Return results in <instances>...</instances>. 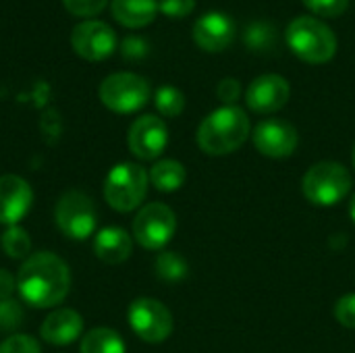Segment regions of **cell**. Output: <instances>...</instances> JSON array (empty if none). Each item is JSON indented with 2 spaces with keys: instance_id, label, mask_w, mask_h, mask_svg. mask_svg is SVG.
Wrapping results in <instances>:
<instances>
[{
  "instance_id": "26",
  "label": "cell",
  "mask_w": 355,
  "mask_h": 353,
  "mask_svg": "<svg viewBox=\"0 0 355 353\" xmlns=\"http://www.w3.org/2000/svg\"><path fill=\"white\" fill-rule=\"evenodd\" d=\"M64 8L75 15V17H81V19H92L96 15H100L108 0H62Z\"/></svg>"
},
{
  "instance_id": "17",
  "label": "cell",
  "mask_w": 355,
  "mask_h": 353,
  "mask_svg": "<svg viewBox=\"0 0 355 353\" xmlns=\"http://www.w3.org/2000/svg\"><path fill=\"white\" fill-rule=\"evenodd\" d=\"M133 252L131 237L121 227H104L94 237V254L104 264H123Z\"/></svg>"
},
{
  "instance_id": "22",
  "label": "cell",
  "mask_w": 355,
  "mask_h": 353,
  "mask_svg": "<svg viewBox=\"0 0 355 353\" xmlns=\"http://www.w3.org/2000/svg\"><path fill=\"white\" fill-rule=\"evenodd\" d=\"M0 246L4 254L12 260H27L31 256V237L19 225H12L2 233Z\"/></svg>"
},
{
  "instance_id": "7",
  "label": "cell",
  "mask_w": 355,
  "mask_h": 353,
  "mask_svg": "<svg viewBox=\"0 0 355 353\" xmlns=\"http://www.w3.org/2000/svg\"><path fill=\"white\" fill-rule=\"evenodd\" d=\"M54 218L62 235L75 241H83L96 231L98 214L92 198L83 191L71 189L62 193L54 208Z\"/></svg>"
},
{
  "instance_id": "14",
  "label": "cell",
  "mask_w": 355,
  "mask_h": 353,
  "mask_svg": "<svg viewBox=\"0 0 355 353\" xmlns=\"http://www.w3.org/2000/svg\"><path fill=\"white\" fill-rule=\"evenodd\" d=\"M235 23L229 15L212 10L202 15L193 25V42L206 52H223L235 40Z\"/></svg>"
},
{
  "instance_id": "35",
  "label": "cell",
  "mask_w": 355,
  "mask_h": 353,
  "mask_svg": "<svg viewBox=\"0 0 355 353\" xmlns=\"http://www.w3.org/2000/svg\"><path fill=\"white\" fill-rule=\"evenodd\" d=\"M354 166H355V146H354Z\"/></svg>"
},
{
  "instance_id": "6",
  "label": "cell",
  "mask_w": 355,
  "mask_h": 353,
  "mask_svg": "<svg viewBox=\"0 0 355 353\" xmlns=\"http://www.w3.org/2000/svg\"><path fill=\"white\" fill-rule=\"evenodd\" d=\"M102 104L119 114H131L144 108L150 100V83L135 73H112L100 83Z\"/></svg>"
},
{
  "instance_id": "27",
  "label": "cell",
  "mask_w": 355,
  "mask_h": 353,
  "mask_svg": "<svg viewBox=\"0 0 355 353\" xmlns=\"http://www.w3.org/2000/svg\"><path fill=\"white\" fill-rule=\"evenodd\" d=\"M0 353H42V347L33 337L10 335L0 343Z\"/></svg>"
},
{
  "instance_id": "29",
  "label": "cell",
  "mask_w": 355,
  "mask_h": 353,
  "mask_svg": "<svg viewBox=\"0 0 355 353\" xmlns=\"http://www.w3.org/2000/svg\"><path fill=\"white\" fill-rule=\"evenodd\" d=\"M193 8H196V0H158V12L173 19H183L191 15Z\"/></svg>"
},
{
  "instance_id": "1",
  "label": "cell",
  "mask_w": 355,
  "mask_h": 353,
  "mask_svg": "<svg viewBox=\"0 0 355 353\" xmlns=\"http://www.w3.org/2000/svg\"><path fill=\"white\" fill-rule=\"evenodd\" d=\"M71 273L62 258L52 252L31 254L17 275V291L31 308H54L69 295Z\"/></svg>"
},
{
  "instance_id": "25",
  "label": "cell",
  "mask_w": 355,
  "mask_h": 353,
  "mask_svg": "<svg viewBox=\"0 0 355 353\" xmlns=\"http://www.w3.org/2000/svg\"><path fill=\"white\" fill-rule=\"evenodd\" d=\"M23 308L19 302H15L12 298L8 300H0V331L4 333H10V331H17L21 325H23Z\"/></svg>"
},
{
  "instance_id": "31",
  "label": "cell",
  "mask_w": 355,
  "mask_h": 353,
  "mask_svg": "<svg viewBox=\"0 0 355 353\" xmlns=\"http://www.w3.org/2000/svg\"><path fill=\"white\" fill-rule=\"evenodd\" d=\"M335 318L347 327V329H355V293L345 295L337 302L335 306Z\"/></svg>"
},
{
  "instance_id": "15",
  "label": "cell",
  "mask_w": 355,
  "mask_h": 353,
  "mask_svg": "<svg viewBox=\"0 0 355 353\" xmlns=\"http://www.w3.org/2000/svg\"><path fill=\"white\" fill-rule=\"evenodd\" d=\"M33 191L31 185L19 175L0 177V225H17L31 208Z\"/></svg>"
},
{
  "instance_id": "24",
  "label": "cell",
  "mask_w": 355,
  "mask_h": 353,
  "mask_svg": "<svg viewBox=\"0 0 355 353\" xmlns=\"http://www.w3.org/2000/svg\"><path fill=\"white\" fill-rule=\"evenodd\" d=\"M154 104L158 108L160 114L164 117H179L185 108V96L181 89L173 87V85H162L156 89V96H154Z\"/></svg>"
},
{
  "instance_id": "13",
  "label": "cell",
  "mask_w": 355,
  "mask_h": 353,
  "mask_svg": "<svg viewBox=\"0 0 355 353\" xmlns=\"http://www.w3.org/2000/svg\"><path fill=\"white\" fill-rule=\"evenodd\" d=\"M289 96H291L289 81L277 73H266L250 83L245 92V102L250 110L258 114H270L281 110L289 102Z\"/></svg>"
},
{
  "instance_id": "33",
  "label": "cell",
  "mask_w": 355,
  "mask_h": 353,
  "mask_svg": "<svg viewBox=\"0 0 355 353\" xmlns=\"http://www.w3.org/2000/svg\"><path fill=\"white\" fill-rule=\"evenodd\" d=\"M15 289H17V279L8 270L0 268V300H8Z\"/></svg>"
},
{
  "instance_id": "34",
  "label": "cell",
  "mask_w": 355,
  "mask_h": 353,
  "mask_svg": "<svg viewBox=\"0 0 355 353\" xmlns=\"http://www.w3.org/2000/svg\"><path fill=\"white\" fill-rule=\"evenodd\" d=\"M349 216H352V221H354L355 225V193L354 198H352V202H349Z\"/></svg>"
},
{
  "instance_id": "30",
  "label": "cell",
  "mask_w": 355,
  "mask_h": 353,
  "mask_svg": "<svg viewBox=\"0 0 355 353\" xmlns=\"http://www.w3.org/2000/svg\"><path fill=\"white\" fill-rule=\"evenodd\" d=\"M216 96L225 106H235V102L241 96V83L233 77H227L223 81H218L216 85Z\"/></svg>"
},
{
  "instance_id": "12",
  "label": "cell",
  "mask_w": 355,
  "mask_h": 353,
  "mask_svg": "<svg viewBox=\"0 0 355 353\" xmlns=\"http://www.w3.org/2000/svg\"><path fill=\"white\" fill-rule=\"evenodd\" d=\"M254 146L268 158H287L297 148V131L283 119H266L254 129Z\"/></svg>"
},
{
  "instance_id": "16",
  "label": "cell",
  "mask_w": 355,
  "mask_h": 353,
  "mask_svg": "<svg viewBox=\"0 0 355 353\" xmlns=\"http://www.w3.org/2000/svg\"><path fill=\"white\" fill-rule=\"evenodd\" d=\"M81 331H83V318L79 312L71 308H58L50 312L40 327L42 339L52 345H69L79 339Z\"/></svg>"
},
{
  "instance_id": "21",
  "label": "cell",
  "mask_w": 355,
  "mask_h": 353,
  "mask_svg": "<svg viewBox=\"0 0 355 353\" xmlns=\"http://www.w3.org/2000/svg\"><path fill=\"white\" fill-rule=\"evenodd\" d=\"M243 42L254 52H268L277 46V27L268 21H254L243 31Z\"/></svg>"
},
{
  "instance_id": "9",
  "label": "cell",
  "mask_w": 355,
  "mask_h": 353,
  "mask_svg": "<svg viewBox=\"0 0 355 353\" xmlns=\"http://www.w3.org/2000/svg\"><path fill=\"white\" fill-rule=\"evenodd\" d=\"M129 327L146 343H160L173 333V316L164 304L152 298H137L129 306Z\"/></svg>"
},
{
  "instance_id": "28",
  "label": "cell",
  "mask_w": 355,
  "mask_h": 353,
  "mask_svg": "<svg viewBox=\"0 0 355 353\" xmlns=\"http://www.w3.org/2000/svg\"><path fill=\"white\" fill-rule=\"evenodd\" d=\"M304 4L320 17H341L347 10L349 0H304Z\"/></svg>"
},
{
  "instance_id": "18",
  "label": "cell",
  "mask_w": 355,
  "mask_h": 353,
  "mask_svg": "<svg viewBox=\"0 0 355 353\" xmlns=\"http://www.w3.org/2000/svg\"><path fill=\"white\" fill-rule=\"evenodd\" d=\"M110 12L123 27L139 29L156 19L158 0H112Z\"/></svg>"
},
{
  "instance_id": "20",
  "label": "cell",
  "mask_w": 355,
  "mask_h": 353,
  "mask_svg": "<svg viewBox=\"0 0 355 353\" xmlns=\"http://www.w3.org/2000/svg\"><path fill=\"white\" fill-rule=\"evenodd\" d=\"M81 353H125V341L112 329H92L81 339Z\"/></svg>"
},
{
  "instance_id": "32",
  "label": "cell",
  "mask_w": 355,
  "mask_h": 353,
  "mask_svg": "<svg viewBox=\"0 0 355 353\" xmlns=\"http://www.w3.org/2000/svg\"><path fill=\"white\" fill-rule=\"evenodd\" d=\"M121 52L127 60H139L148 54V42L144 37H125Z\"/></svg>"
},
{
  "instance_id": "4",
  "label": "cell",
  "mask_w": 355,
  "mask_h": 353,
  "mask_svg": "<svg viewBox=\"0 0 355 353\" xmlns=\"http://www.w3.org/2000/svg\"><path fill=\"white\" fill-rule=\"evenodd\" d=\"M148 173L133 162H121L110 169L104 181V200L116 212L135 210L148 191Z\"/></svg>"
},
{
  "instance_id": "2",
  "label": "cell",
  "mask_w": 355,
  "mask_h": 353,
  "mask_svg": "<svg viewBox=\"0 0 355 353\" xmlns=\"http://www.w3.org/2000/svg\"><path fill=\"white\" fill-rule=\"evenodd\" d=\"M250 131V117L239 106H223L202 121L198 129V146L208 156L231 154L243 146Z\"/></svg>"
},
{
  "instance_id": "11",
  "label": "cell",
  "mask_w": 355,
  "mask_h": 353,
  "mask_svg": "<svg viewBox=\"0 0 355 353\" xmlns=\"http://www.w3.org/2000/svg\"><path fill=\"white\" fill-rule=\"evenodd\" d=\"M168 144V129L156 114H144L135 119L127 133V146L139 160L158 158Z\"/></svg>"
},
{
  "instance_id": "3",
  "label": "cell",
  "mask_w": 355,
  "mask_h": 353,
  "mask_svg": "<svg viewBox=\"0 0 355 353\" xmlns=\"http://www.w3.org/2000/svg\"><path fill=\"white\" fill-rule=\"evenodd\" d=\"M287 44L293 54L310 64H324L337 54V35L314 17H297L287 27Z\"/></svg>"
},
{
  "instance_id": "19",
  "label": "cell",
  "mask_w": 355,
  "mask_h": 353,
  "mask_svg": "<svg viewBox=\"0 0 355 353\" xmlns=\"http://www.w3.org/2000/svg\"><path fill=\"white\" fill-rule=\"evenodd\" d=\"M187 179L185 166L177 160H160L150 169V183L158 191H177Z\"/></svg>"
},
{
  "instance_id": "10",
  "label": "cell",
  "mask_w": 355,
  "mask_h": 353,
  "mask_svg": "<svg viewBox=\"0 0 355 353\" xmlns=\"http://www.w3.org/2000/svg\"><path fill=\"white\" fill-rule=\"evenodd\" d=\"M71 46L83 60L100 62L116 50V33L108 23L87 19L73 27Z\"/></svg>"
},
{
  "instance_id": "8",
  "label": "cell",
  "mask_w": 355,
  "mask_h": 353,
  "mask_svg": "<svg viewBox=\"0 0 355 353\" xmlns=\"http://www.w3.org/2000/svg\"><path fill=\"white\" fill-rule=\"evenodd\" d=\"M177 218L166 204H148L133 218V237L146 250H162L175 235Z\"/></svg>"
},
{
  "instance_id": "23",
  "label": "cell",
  "mask_w": 355,
  "mask_h": 353,
  "mask_svg": "<svg viewBox=\"0 0 355 353\" xmlns=\"http://www.w3.org/2000/svg\"><path fill=\"white\" fill-rule=\"evenodd\" d=\"M156 275L166 283H179L187 277V262L175 252H160L156 258Z\"/></svg>"
},
{
  "instance_id": "5",
  "label": "cell",
  "mask_w": 355,
  "mask_h": 353,
  "mask_svg": "<svg viewBox=\"0 0 355 353\" xmlns=\"http://www.w3.org/2000/svg\"><path fill=\"white\" fill-rule=\"evenodd\" d=\"M352 189V175L339 162L314 164L302 181V191L314 206H335Z\"/></svg>"
}]
</instances>
